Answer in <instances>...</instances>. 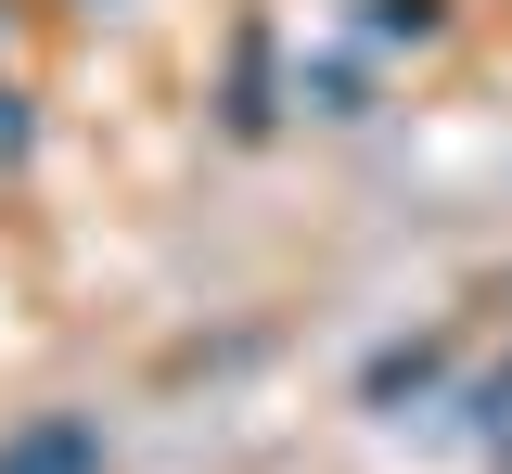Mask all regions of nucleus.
Returning a JSON list of instances; mask_svg holds the SVG:
<instances>
[{
  "mask_svg": "<svg viewBox=\"0 0 512 474\" xmlns=\"http://www.w3.org/2000/svg\"><path fill=\"white\" fill-rule=\"evenodd\" d=\"M0 474H90V436H77V423H39V436H26Z\"/></svg>",
  "mask_w": 512,
  "mask_h": 474,
  "instance_id": "nucleus-1",
  "label": "nucleus"
}]
</instances>
